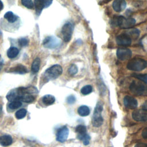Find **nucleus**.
Wrapping results in <instances>:
<instances>
[{"instance_id": "obj_1", "label": "nucleus", "mask_w": 147, "mask_h": 147, "mask_svg": "<svg viewBox=\"0 0 147 147\" xmlns=\"http://www.w3.org/2000/svg\"><path fill=\"white\" fill-rule=\"evenodd\" d=\"M113 25L119 26L122 29L132 28L136 24V20L133 18H125L123 16H118L112 21Z\"/></svg>"}, {"instance_id": "obj_2", "label": "nucleus", "mask_w": 147, "mask_h": 147, "mask_svg": "<svg viewBox=\"0 0 147 147\" xmlns=\"http://www.w3.org/2000/svg\"><path fill=\"white\" fill-rule=\"evenodd\" d=\"M131 92L136 95H145L147 94V85L140 80H133L130 86Z\"/></svg>"}, {"instance_id": "obj_3", "label": "nucleus", "mask_w": 147, "mask_h": 147, "mask_svg": "<svg viewBox=\"0 0 147 147\" xmlns=\"http://www.w3.org/2000/svg\"><path fill=\"white\" fill-rule=\"evenodd\" d=\"M62 72V67L59 64H55L51 66L45 71L44 74V78L47 80H53L61 75Z\"/></svg>"}, {"instance_id": "obj_4", "label": "nucleus", "mask_w": 147, "mask_h": 147, "mask_svg": "<svg viewBox=\"0 0 147 147\" xmlns=\"http://www.w3.org/2000/svg\"><path fill=\"white\" fill-rule=\"evenodd\" d=\"M146 67L147 62L144 59L138 57L130 60L127 64V69L134 71H141Z\"/></svg>"}, {"instance_id": "obj_5", "label": "nucleus", "mask_w": 147, "mask_h": 147, "mask_svg": "<svg viewBox=\"0 0 147 147\" xmlns=\"http://www.w3.org/2000/svg\"><path fill=\"white\" fill-rule=\"evenodd\" d=\"M103 110V105L99 102H98L92 117V124L94 127L100 126L103 122V119L102 116V112Z\"/></svg>"}, {"instance_id": "obj_6", "label": "nucleus", "mask_w": 147, "mask_h": 147, "mask_svg": "<svg viewBox=\"0 0 147 147\" xmlns=\"http://www.w3.org/2000/svg\"><path fill=\"white\" fill-rule=\"evenodd\" d=\"M73 30L74 25L71 22H67L63 25L61 29V33L64 41L68 42L70 41L72 37Z\"/></svg>"}, {"instance_id": "obj_7", "label": "nucleus", "mask_w": 147, "mask_h": 147, "mask_svg": "<svg viewBox=\"0 0 147 147\" xmlns=\"http://www.w3.org/2000/svg\"><path fill=\"white\" fill-rule=\"evenodd\" d=\"M117 57L121 60L129 59L132 55L131 50L126 48H120L117 50Z\"/></svg>"}, {"instance_id": "obj_8", "label": "nucleus", "mask_w": 147, "mask_h": 147, "mask_svg": "<svg viewBox=\"0 0 147 147\" xmlns=\"http://www.w3.org/2000/svg\"><path fill=\"white\" fill-rule=\"evenodd\" d=\"M60 44V42L57 38L51 36L47 37L44 39L43 41V45L45 47L51 49L57 48L59 46Z\"/></svg>"}, {"instance_id": "obj_9", "label": "nucleus", "mask_w": 147, "mask_h": 147, "mask_svg": "<svg viewBox=\"0 0 147 147\" xmlns=\"http://www.w3.org/2000/svg\"><path fill=\"white\" fill-rule=\"evenodd\" d=\"M133 118L138 122L147 121V111L145 110H136L132 113Z\"/></svg>"}, {"instance_id": "obj_10", "label": "nucleus", "mask_w": 147, "mask_h": 147, "mask_svg": "<svg viewBox=\"0 0 147 147\" xmlns=\"http://www.w3.org/2000/svg\"><path fill=\"white\" fill-rule=\"evenodd\" d=\"M69 130L67 127L63 126L59 129L56 133V140L60 142L65 141L68 137Z\"/></svg>"}, {"instance_id": "obj_11", "label": "nucleus", "mask_w": 147, "mask_h": 147, "mask_svg": "<svg viewBox=\"0 0 147 147\" xmlns=\"http://www.w3.org/2000/svg\"><path fill=\"white\" fill-rule=\"evenodd\" d=\"M116 42L119 45L129 46L131 44V38L127 34H121L117 36Z\"/></svg>"}, {"instance_id": "obj_12", "label": "nucleus", "mask_w": 147, "mask_h": 147, "mask_svg": "<svg viewBox=\"0 0 147 147\" xmlns=\"http://www.w3.org/2000/svg\"><path fill=\"white\" fill-rule=\"evenodd\" d=\"M123 103L126 107L129 109H134L137 107L138 103L137 100L130 96H125L123 98Z\"/></svg>"}, {"instance_id": "obj_13", "label": "nucleus", "mask_w": 147, "mask_h": 147, "mask_svg": "<svg viewBox=\"0 0 147 147\" xmlns=\"http://www.w3.org/2000/svg\"><path fill=\"white\" fill-rule=\"evenodd\" d=\"M126 6V2L125 0H114L113 3V7L117 12L123 11Z\"/></svg>"}, {"instance_id": "obj_14", "label": "nucleus", "mask_w": 147, "mask_h": 147, "mask_svg": "<svg viewBox=\"0 0 147 147\" xmlns=\"http://www.w3.org/2000/svg\"><path fill=\"white\" fill-rule=\"evenodd\" d=\"M9 72L20 74H24L28 72V70L24 65L21 64H18L17 65L10 68Z\"/></svg>"}, {"instance_id": "obj_15", "label": "nucleus", "mask_w": 147, "mask_h": 147, "mask_svg": "<svg viewBox=\"0 0 147 147\" xmlns=\"http://www.w3.org/2000/svg\"><path fill=\"white\" fill-rule=\"evenodd\" d=\"M6 98L8 100L11 102L17 100H20V95L18 94V89L15 88L10 91L6 96Z\"/></svg>"}, {"instance_id": "obj_16", "label": "nucleus", "mask_w": 147, "mask_h": 147, "mask_svg": "<svg viewBox=\"0 0 147 147\" xmlns=\"http://www.w3.org/2000/svg\"><path fill=\"white\" fill-rule=\"evenodd\" d=\"M13 142L12 138L10 136L5 135L0 137V144L3 146L10 145Z\"/></svg>"}, {"instance_id": "obj_17", "label": "nucleus", "mask_w": 147, "mask_h": 147, "mask_svg": "<svg viewBox=\"0 0 147 147\" xmlns=\"http://www.w3.org/2000/svg\"><path fill=\"white\" fill-rule=\"evenodd\" d=\"M78 113L80 116L86 117V116H87L89 115V114L90 113V110L88 106L83 105V106H80L78 108Z\"/></svg>"}, {"instance_id": "obj_18", "label": "nucleus", "mask_w": 147, "mask_h": 147, "mask_svg": "<svg viewBox=\"0 0 147 147\" xmlns=\"http://www.w3.org/2000/svg\"><path fill=\"white\" fill-rule=\"evenodd\" d=\"M42 100L44 105L47 106H49V105H52L55 102V98L53 95L48 94V95H44L42 98Z\"/></svg>"}, {"instance_id": "obj_19", "label": "nucleus", "mask_w": 147, "mask_h": 147, "mask_svg": "<svg viewBox=\"0 0 147 147\" xmlns=\"http://www.w3.org/2000/svg\"><path fill=\"white\" fill-rule=\"evenodd\" d=\"M40 59L38 57L36 58L34 61H33L32 64V67H31V69L33 73L35 74L37 73L40 69Z\"/></svg>"}, {"instance_id": "obj_20", "label": "nucleus", "mask_w": 147, "mask_h": 147, "mask_svg": "<svg viewBox=\"0 0 147 147\" xmlns=\"http://www.w3.org/2000/svg\"><path fill=\"white\" fill-rule=\"evenodd\" d=\"M34 6L36 12L38 14H40L44 8V0H34Z\"/></svg>"}, {"instance_id": "obj_21", "label": "nucleus", "mask_w": 147, "mask_h": 147, "mask_svg": "<svg viewBox=\"0 0 147 147\" xmlns=\"http://www.w3.org/2000/svg\"><path fill=\"white\" fill-rule=\"evenodd\" d=\"M18 53H19V50L17 48L11 47L7 51V55L9 58L13 59L18 55Z\"/></svg>"}, {"instance_id": "obj_22", "label": "nucleus", "mask_w": 147, "mask_h": 147, "mask_svg": "<svg viewBox=\"0 0 147 147\" xmlns=\"http://www.w3.org/2000/svg\"><path fill=\"white\" fill-rule=\"evenodd\" d=\"M4 18L9 22H14L17 20V17L12 11H7L4 15Z\"/></svg>"}, {"instance_id": "obj_23", "label": "nucleus", "mask_w": 147, "mask_h": 147, "mask_svg": "<svg viewBox=\"0 0 147 147\" xmlns=\"http://www.w3.org/2000/svg\"><path fill=\"white\" fill-rule=\"evenodd\" d=\"M34 97L32 94H25L23 95L20 98L21 101H23L26 103L32 102L33 101H34Z\"/></svg>"}, {"instance_id": "obj_24", "label": "nucleus", "mask_w": 147, "mask_h": 147, "mask_svg": "<svg viewBox=\"0 0 147 147\" xmlns=\"http://www.w3.org/2000/svg\"><path fill=\"white\" fill-rule=\"evenodd\" d=\"M78 138L83 141V144L84 145H87L90 143V137L87 133L81 134V135H78Z\"/></svg>"}, {"instance_id": "obj_25", "label": "nucleus", "mask_w": 147, "mask_h": 147, "mask_svg": "<svg viewBox=\"0 0 147 147\" xmlns=\"http://www.w3.org/2000/svg\"><path fill=\"white\" fill-rule=\"evenodd\" d=\"M26 113H27V111L24 109H21L19 110H18L15 115H16V117L18 119H22V118H24L26 115Z\"/></svg>"}, {"instance_id": "obj_26", "label": "nucleus", "mask_w": 147, "mask_h": 147, "mask_svg": "<svg viewBox=\"0 0 147 147\" xmlns=\"http://www.w3.org/2000/svg\"><path fill=\"white\" fill-rule=\"evenodd\" d=\"M92 91V87L90 85H86L84 87H83L80 90L81 93L83 95H88L90 94Z\"/></svg>"}, {"instance_id": "obj_27", "label": "nucleus", "mask_w": 147, "mask_h": 147, "mask_svg": "<svg viewBox=\"0 0 147 147\" xmlns=\"http://www.w3.org/2000/svg\"><path fill=\"white\" fill-rule=\"evenodd\" d=\"M21 105H22L21 101L17 100L12 101L9 105V107L10 109H18V107H20Z\"/></svg>"}, {"instance_id": "obj_28", "label": "nucleus", "mask_w": 147, "mask_h": 147, "mask_svg": "<svg viewBox=\"0 0 147 147\" xmlns=\"http://www.w3.org/2000/svg\"><path fill=\"white\" fill-rule=\"evenodd\" d=\"M75 131L78 133V135H81L86 133V127L82 125H78L75 128Z\"/></svg>"}, {"instance_id": "obj_29", "label": "nucleus", "mask_w": 147, "mask_h": 147, "mask_svg": "<svg viewBox=\"0 0 147 147\" xmlns=\"http://www.w3.org/2000/svg\"><path fill=\"white\" fill-rule=\"evenodd\" d=\"M133 76L139 80L147 83V74H133Z\"/></svg>"}, {"instance_id": "obj_30", "label": "nucleus", "mask_w": 147, "mask_h": 147, "mask_svg": "<svg viewBox=\"0 0 147 147\" xmlns=\"http://www.w3.org/2000/svg\"><path fill=\"white\" fill-rule=\"evenodd\" d=\"M129 33H126L131 38H137L138 36H139V30L138 29H133L131 30H130V32H128Z\"/></svg>"}, {"instance_id": "obj_31", "label": "nucleus", "mask_w": 147, "mask_h": 147, "mask_svg": "<svg viewBox=\"0 0 147 147\" xmlns=\"http://www.w3.org/2000/svg\"><path fill=\"white\" fill-rule=\"evenodd\" d=\"M22 4L28 9H32L33 7V3L32 0H21Z\"/></svg>"}, {"instance_id": "obj_32", "label": "nucleus", "mask_w": 147, "mask_h": 147, "mask_svg": "<svg viewBox=\"0 0 147 147\" xmlns=\"http://www.w3.org/2000/svg\"><path fill=\"white\" fill-rule=\"evenodd\" d=\"M78 68L77 66L75 64H72L68 69V73L71 75H74L78 72Z\"/></svg>"}, {"instance_id": "obj_33", "label": "nucleus", "mask_w": 147, "mask_h": 147, "mask_svg": "<svg viewBox=\"0 0 147 147\" xmlns=\"http://www.w3.org/2000/svg\"><path fill=\"white\" fill-rule=\"evenodd\" d=\"M18 44L21 47H25L28 44V40L26 38H20L18 40Z\"/></svg>"}, {"instance_id": "obj_34", "label": "nucleus", "mask_w": 147, "mask_h": 147, "mask_svg": "<svg viewBox=\"0 0 147 147\" xmlns=\"http://www.w3.org/2000/svg\"><path fill=\"white\" fill-rule=\"evenodd\" d=\"M76 98L74 95H70L67 97V102L69 104H73L75 102Z\"/></svg>"}, {"instance_id": "obj_35", "label": "nucleus", "mask_w": 147, "mask_h": 147, "mask_svg": "<svg viewBox=\"0 0 147 147\" xmlns=\"http://www.w3.org/2000/svg\"><path fill=\"white\" fill-rule=\"evenodd\" d=\"M52 2V0H44V8L48 7L51 5Z\"/></svg>"}, {"instance_id": "obj_36", "label": "nucleus", "mask_w": 147, "mask_h": 147, "mask_svg": "<svg viewBox=\"0 0 147 147\" xmlns=\"http://www.w3.org/2000/svg\"><path fill=\"white\" fill-rule=\"evenodd\" d=\"M142 136L144 138H147V127L145 128L142 131Z\"/></svg>"}, {"instance_id": "obj_37", "label": "nucleus", "mask_w": 147, "mask_h": 147, "mask_svg": "<svg viewBox=\"0 0 147 147\" xmlns=\"http://www.w3.org/2000/svg\"><path fill=\"white\" fill-rule=\"evenodd\" d=\"M134 147H147V145L144 143H138Z\"/></svg>"}, {"instance_id": "obj_38", "label": "nucleus", "mask_w": 147, "mask_h": 147, "mask_svg": "<svg viewBox=\"0 0 147 147\" xmlns=\"http://www.w3.org/2000/svg\"><path fill=\"white\" fill-rule=\"evenodd\" d=\"M142 107L143 110L147 111V100H146L145 102H144V103L142 105Z\"/></svg>"}, {"instance_id": "obj_39", "label": "nucleus", "mask_w": 147, "mask_h": 147, "mask_svg": "<svg viewBox=\"0 0 147 147\" xmlns=\"http://www.w3.org/2000/svg\"><path fill=\"white\" fill-rule=\"evenodd\" d=\"M3 3L2 2V1L0 0V11L2 10L3 9Z\"/></svg>"}]
</instances>
